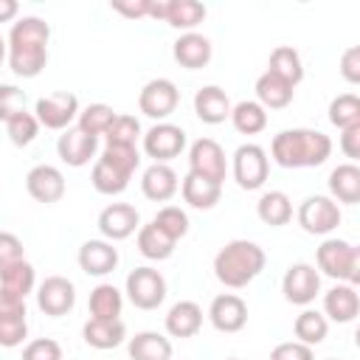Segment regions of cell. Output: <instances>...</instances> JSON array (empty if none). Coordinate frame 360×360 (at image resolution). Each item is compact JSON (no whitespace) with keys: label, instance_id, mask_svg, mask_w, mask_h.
Returning <instances> with one entry per match:
<instances>
[{"label":"cell","instance_id":"obj_38","mask_svg":"<svg viewBox=\"0 0 360 360\" xmlns=\"http://www.w3.org/2000/svg\"><path fill=\"white\" fill-rule=\"evenodd\" d=\"M329 121L338 129H346V127L360 124V98L354 93H340L338 98H332V104H329Z\"/></svg>","mask_w":360,"mask_h":360},{"label":"cell","instance_id":"obj_48","mask_svg":"<svg viewBox=\"0 0 360 360\" xmlns=\"http://www.w3.org/2000/svg\"><path fill=\"white\" fill-rule=\"evenodd\" d=\"M22 259H25V248H22V242H20L14 233L0 231V273H3L8 264L22 262Z\"/></svg>","mask_w":360,"mask_h":360},{"label":"cell","instance_id":"obj_4","mask_svg":"<svg viewBox=\"0 0 360 360\" xmlns=\"http://www.w3.org/2000/svg\"><path fill=\"white\" fill-rule=\"evenodd\" d=\"M270 174V158L259 143H242L233 152V180L245 191H256L264 186Z\"/></svg>","mask_w":360,"mask_h":360},{"label":"cell","instance_id":"obj_15","mask_svg":"<svg viewBox=\"0 0 360 360\" xmlns=\"http://www.w3.org/2000/svg\"><path fill=\"white\" fill-rule=\"evenodd\" d=\"M138 225H141V217H138L135 205H127V202H112L98 214V231L110 242H121V239L132 236Z\"/></svg>","mask_w":360,"mask_h":360},{"label":"cell","instance_id":"obj_30","mask_svg":"<svg viewBox=\"0 0 360 360\" xmlns=\"http://www.w3.org/2000/svg\"><path fill=\"white\" fill-rule=\"evenodd\" d=\"M132 360H172V343L160 332H138L129 340Z\"/></svg>","mask_w":360,"mask_h":360},{"label":"cell","instance_id":"obj_36","mask_svg":"<svg viewBox=\"0 0 360 360\" xmlns=\"http://www.w3.org/2000/svg\"><path fill=\"white\" fill-rule=\"evenodd\" d=\"M34 281H37L34 264L25 262V259L8 264V267L0 273V287L8 290V292H14V295H20V298H25V295L34 290Z\"/></svg>","mask_w":360,"mask_h":360},{"label":"cell","instance_id":"obj_37","mask_svg":"<svg viewBox=\"0 0 360 360\" xmlns=\"http://www.w3.org/2000/svg\"><path fill=\"white\" fill-rule=\"evenodd\" d=\"M292 332H295L298 343H304V346H318V343H323V338H326V332H329V323H326V318H323L321 312L304 309V312L295 318Z\"/></svg>","mask_w":360,"mask_h":360},{"label":"cell","instance_id":"obj_12","mask_svg":"<svg viewBox=\"0 0 360 360\" xmlns=\"http://www.w3.org/2000/svg\"><path fill=\"white\" fill-rule=\"evenodd\" d=\"M73 304H76V290L73 281H68L65 276H48L37 290V307L51 318L68 315Z\"/></svg>","mask_w":360,"mask_h":360},{"label":"cell","instance_id":"obj_24","mask_svg":"<svg viewBox=\"0 0 360 360\" xmlns=\"http://www.w3.org/2000/svg\"><path fill=\"white\" fill-rule=\"evenodd\" d=\"M82 338H84L87 346L104 352V349H115V346L124 343L127 326L121 323V318H118V321H96V318H90V321L82 326Z\"/></svg>","mask_w":360,"mask_h":360},{"label":"cell","instance_id":"obj_14","mask_svg":"<svg viewBox=\"0 0 360 360\" xmlns=\"http://www.w3.org/2000/svg\"><path fill=\"white\" fill-rule=\"evenodd\" d=\"M208 318H211L217 332L233 335V332L245 329V323H248V304L239 295H233V292H222V295H217L211 301Z\"/></svg>","mask_w":360,"mask_h":360},{"label":"cell","instance_id":"obj_2","mask_svg":"<svg viewBox=\"0 0 360 360\" xmlns=\"http://www.w3.org/2000/svg\"><path fill=\"white\" fill-rule=\"evenodd\" d=\"M264 262H267L264 259V250L256 242L233 239V242H228L214 256V273H217V278L225 287L239 290V287H248L264 270Z\"/></svg>","mask_w":360,"mask_h":360},{"label":"cell","instance_id":"obj_44","mask_svg":"<svg viewBox=\"0 0 360 360\" xmlns=\"http://www.w3.org/2000/svg\"><path fill=\"white\" fill-rule=\"evenodd\" d=\"M107 143H118V146H135L138 135H141V124L135 115H115V121L110 124V129L104 132Z\"/></svg>","mask_w":360,"mask_h":360},{"label":"cell","instance_id":"obj_42","mask_svg":"<svg viewBox=\"0 0 360 360\" xmlns=\"http://www.w3.org/2000/svg\"><path fill=\"white\" fill-rule=\"evenodd\" d=\"M90 180H93V188H96L98 194H121V191L129 186V177L121 174V172H115V169L107 166L104 160H96Z\"/></svg>","mask_w":360,"mask_h":360},{"label":"cell","instance_id":"obj_7","mask_svg":"<svg viewBox=\"0 0 360 360\" xmlns=\"http://www.w3.org/2000/svg\"><path fill=\"white\" fill-rule=\"evenodd\" d=\"M180 104V90L174 87V82L169 79H152L143 84L141 96H138V107L143 115L155 118V121H163L169 118Z\"/></svg>","mask_w":360,"mask_h":360},{"label":"cell","instance_id":"obj_26","mask_svg":"<svg viewBox=\"0 0 360 360\" xmlns=\"http://www.w3.org/2000/svg\"><path fill=\"white\" fill-rule=\"evenodd\" d=\"M329 194L338 202H360V169L354 163H340L329 174Z\"/></svg>","mask_w":360,"mask_h":360},{"label":"cell","instance_id":"obj_6","mask_svg":"<svg viewBox=\"0 0 360 360\" xmlns=\"http://www.w3.org/2000/svg\"><path fill=\"white\" fill-rule=\"evenodd\" d=\"M298 225L307 231V233H332L338 225H340V208L332 197H323V194H312L301 202L298 208Z\"/></svg>","mask_w":360,"mask_h":360},{"label":"cell","instance_id":"obj_18","mask_svg":"<svg viewBox=\"0 0 360 360\" xmlns=\"http://www.w3.org/2000/svg\"><path fill=\"white\" fill-rule=\"evenodd\" d=\"M172 53H174V62H177L180 68H186V70H200V68H205V65L211 62V42H208V37L188 31V34H180V37L174 39Z\"/></svg>","mask_w":360,"mask_h":360},{"label":"cell","instance_id":"obj_3","mask_svg":"<svg viewBox=\"0 0 360 360\" xmlns=\"http://www.w3.org/2000/svg\"><path fill=\"white\" fill-rule=\"evenodd\" d=\"M318 267L332 276V278H343L346 284H357L360 281V253L354 245H349L346 239H326L318 248Z\"/></svg>","mask_w":360,"mask_h":360},{"label":"cell","instance_id":"obj_22","mask_svg":"<svg viewBox=\"0 0 360 360\" xmlns=\"http://www.w3.org/2000/svg\"><path fill=\"white\" fill-rule=\"evenodd\" d=\"M180 191H183V200H186L191 208L208 211V208H214V205L219 202V197H222V183H214V180H208V177H200V174H191V172H188V174L183 177Z\"/></svg>","mask_w":360,"mask_h":360},{"label":"cell","instance_id":"obj_49","mask_svg":"<svg viewBox=\"0 0 360 360\" xmlns=\"http://www.w3.org/2000/svg\"><path fill=\"white\" fill-rule=\"evenodd\" d=\"M270 360H315V354H312V346H304L298 340H287L270 352Z\"/></svg>","mask_w":360,"mask_h":360},{"label":"cell","instance_id":"obj_54","mask_svg":"<svg viewBox=\"0 0 360 360\" xmlns=\"http://www.w3.org/2000/svg\"><path fill=\"white\" fill-rule=\"evenodd\" d=\"M17 11H20L17 0H0V22L14 20V17H17Z\"/></svg>","mask_w":360,"mask_h":360},{"label":"cell","instance_id":"obj_34","mask_svg":"<svg viewBox=\"0 0 360 360\" xmlns=\"http://www.w3.org/2000/svg\"><path fill=\"white\" fill-rule=\"evenodd\" d=\"M48 62V48H8V65L17 76L34 79Z\"/></svg>","mask_w":360,"mask_h":360},{"label":"cell","instance_id":"obj_56","mask_svg":"<svg viewBox=\"0 0 360 360\" xmlns=\"http://www.w3.org/2000/svg\"><path fill=\"white\" fill-rule=\"evenodd\" d=\"M3 59H6V39L0 37V62H3Z\"/></svg>","mask_w":360,"mask_h":360},{"label":"cell","instance_id":"obj_35","mask_svg":"<svg viewBox=\"0 0 360 360\" xmlns=\"http://www.w3.org/2000/svg\"><path fill=\"white\" fill-rule=\"evenodd\" d=\"M231 121L236 127V132L242 135H259L267 127V112L259 101H239L236 107H231Z\"/></svg>","mask_w":360,"mask_h":360},{"label":"cell","instance_id":"obj_40","mask_svg":"<svg viewBox=\"0 0 360 360\" xmlns=\"http://www.w3.org/2000/svg\"><path fill=\"white\" fill-rule=\"evenodd\" d=\"M6 132H8V141L14 146H28L39 132V121H37L34 112L22 110V112H17V115H11L6 121Z\"/></svg>","mask_w":360,"mask_h":360},{"label":"cell","instance_id":"obj_10","mask_svg":"<svg viewBox=\"0 0 360 360\" xmlns=\"http://www.w3.org/2000/svg\"><path fill=\"white\" fill-rule=\"evenodd\" d=\"M281 290H284V298L290 304L304 307L321 292V276H318V270L312 264L295 262V264L287 267V273L281 278Z\"/></svg>","mask_w":360,"mask_h":360},{"label":"cell","instance_id":"obj_19","mask_svg":"<svg viewBox=\"0 0 360 360\" xmlns=\"http://www.w3.org/2000/svg\"><path fill=\"white\" fill-rule=\"evenodd\" d=\"M177 188H180L177 174H174V169L166 166V163H152V166L143 172V177H141V191H143V197L152 200V202H166V200H172V197L177 194Z\"/></svg>","mask_w":360,"mask_h":360},{"label":"cell","instance_id":"obj_57","mask_svg":"<svg viewBox=\"0 0 360 360\" xmlns=\"http://www.w3.org/2000/svg\"><path fill=\"white\" fill-rule=\"evenodd\" d=\"M228 360H239V357H228Z\"/></svg>","mask_w":360,"mask_h":360},{"label":"cell","instance_id":"obj_17","mask_svg":"<svg viewBox=\"0 0 360 360\" xmlns=\"http://www.w3.org/2000/svg\"><path fill=\"white\" fill-rule=\"evenodd\" d=\"M118 264V250L107 239H90L79 248V267L87 276H107Z\"/></svg>","mask_w":360,"mask_h":360},{"label":"cell","instance_id":"obj_27","mask_svg":"<svg viewBox=\"0 0 360 360\" xmlns=\"http://www.w3.org/2000/svg\"><path fill=\"white\" fill-rule=\"evenodd\" d=\"M292 87L284 82V79H278L276 73H270V70H264L259 79H256V98H259V104L267 110H284L290 101H292Z\"/></svg>","mask_w":360,"mask_h":360},{"label":"cell","instance_id":"obj_8","mask_svg":"<svg viewBox=\"0 0 360 360\" xmlns=\"http://www.w3.org/2000/svg\"><path fill=\"white\" fill-rule=\"evenodd\" d=\"M37 121L48 129H68L70 121L79 115V98L68 90L59 93H48L37 101Z\"/></svg>","mask_w":360,"mask_h":360},{"label":"cell","instance_id":"obj_29","mask_svg":"<svg viewBox=\"0 0 360 360\" xmlns=\"http://www.w3.org/2000/svg\"><path fill=\"white\" fill-rule=\"evenodd\" d=\"M174 239L172 236H166L155 222H149V225H141V231H138V250H141V256H146V259H152V262H163V259H169L172 253H174Z\"/></svg>","mask_w":360,"mask_h":360},{"label":"cell","instance_id":"obj_28","mask_svg":"<svg viewBox=\"0 0 360 360\" xmlns=\"http://www.w3.org/2000/svg\"><path fill=\"white\" fill-rule=\"evenodd\" d=\"M256 214L264 225L270 228H281L292 219V202L284 191H267L262 194V200L256 202Z\"/></svg>","mask_w":360,"mask_h":360},{"label":"cell","instance_id":"obj_46","mask_svg":"<svg viewBox=\"0 0 360 360\" xmlns=\"http://www.w3.org/2000/svg\"><path fill=\"white\" fill-rule=\"evenodd\" d=\"M22 110H25V93L14 84H0V121H8Z\"/></svg>","mask_w":360,"mask_h":360},{"label":"cell","instance_id":"obj_33","mask_svg":"<svg viewBox=\"0 0 360 360\" xmlns=\"http://www.w3.org/2000/svg\"><path fill=\"white\" fill-rule=\"evenodd\" d=\"M205 20V6L197 0H169V11H166V22L177 31H191L194 25H200Z\"/></svg>","mask_w":360,"mask_h":360},{"label":"cell","instance_id":"obj_32","mask_svg":"<svg viewBox=\"0 0 360 360\" xmlns=\"http://www.w3.org/2000/svg\"><path fill=\"white\" fill-rule=\"evenodd\" d=\"M270 73H276L278 79H284L290 87H295L301 79H304V65H301V56L295 48L290 45H278L273 53H270Z\"/></svg>","mask_w":360,"mask_h":360},{"label":"cell","instance_id":"obj_25","mask_svg":"<svg viewBox=\"0 0 360 360\" xmlns=\"http://www.w3.org/2000/svg\"><path fill=\"white\" fill-rule=\"evenodd\" d=\"M51 28L39 17H22L11 25L8 34V48H48Z\"/></svg>","mask_w":360,"mask_h":360},{"label":"cell","instance_id":"obj_58","mask_svg":"<svg viewBox=\"0 0 360 360\" xmlns=\"http://www.w3.org/2000/svg\"><path fill=\"white\" fill-rule=\"evenodd\" d=\"M332 360H340V357H332Z\"/></svg>","mask_w":360,"mask_h":360},{"label":"cell","instance_id":"obj_16","mask_svg":"<svg viewBox=\"0 0 360 360\" xmlns=\"http://www.w3.org/2000/svg\"><path fill=\"white\" fill-rule=\"evenodd\" d=\"M96 146H98V138L82 132L79 127H73V129L68 127V129L59 135V141H56V152H59L62 163H68V166H73V169L87 166L90 158L96 155Z\"/></svg>","mask_w":360,"mask_h":360},{"label":"cell","instance_id":"obj_20","mask_svg":"<svg viewBox=\"0 0 360 360\" xmlns=\"http://www.w3.org/2000/svg\"><path fill=\"white\" fill-rule=\"evenodd\" d=\"M194 112L202 124H222L225 118H231V101L222 87L205 84L194 96Z\"/></svg>","mask_w":360,"mask_h":360},{"label":"cell","instance_id":"obj_43","mask_svg":"<svg viewBox=\"0 0 360 360\" xmlns=\"http://www.w3.org/2000/svg\"><path fill=\"white\" fill-rule=\"evenodd\" d=\"M152 222H155L166 236H172L174 242L183 239V236L188 233V217H186V211L177 208V205H166V208H160V211L155 214Z\"/></svg>","mask_w":360,"mask_h":360},{"label":"cell","instance_id":"obj_41","mask_svg":"<svg viewBox=\"0 0 360 360\" xmlns=\"http://www.w3.org/2000/svg\"><path fill=\"white\" fill-rule=\"evenodd\" d=\"M98 160H104V163H107V166H112L115 172H121V174L132 177V172H135V169H138V163H141V155H138V149H135V146L107 143Z\"/></svg>","mask_w":360,"mask_h":360},{"label":"cell","instance_id":"obj_53","mask_svg":"<svg viewBox=\"0 0 360 360\" xmlns=\"http://www.w3.org/2000/svg\"><path fill=\"white\" fill-rule=\"evenodd\" d=\"M112 11L124 14V17H149V0H135V3H112Z\"/></svg>","mask_w":360,"mask_h":360},{"label":"cell","instance_id":"obj_39","mask_svg":"<svg viewBox=\"0 0 360 360\" xmlns=\"http://www.w3.org/2000/svg\"><path fill=\"white\" fill-rule=\"evenodd\" d=\"M112 121H115V112L107 104H90V107H84L79 112V129L87 132V135H93V138L104 135Z\"/></svg>","mask_w":360,"mask_h":360},{"label":"cell","instance_id":"obj_45","mask_svg":"<svg viewBox=\"0 0 360 360\" xmlns=\"http://www.w3.org/2000/svg\"><path fill=\"white\" fill-rule=\"evenodd\" d=\"M28 338V323L25 318H0V346L14 349Z\"/></svg>","mask_w":360,"mask_h":360},{"label":"cell","instance_id":"obj_52","mask_svg":"<svg viewBox=\"0 0 360 360\" xmlns=\"http://www.w3.org/2000/svg\"><path fill=\"white\" fill-rule=\"evenodd\" d=\"M340 152L346 158H352V160L360 158V124L340 129Z\"/></svg>","mask_w":360,"mask_h":360},{"label":"cell","instance_id":"obj_11","mask_svg":"<svg viewBox=\"0 0 360 360\" xmlns=\"http://www.w3.org/2000/svg\"><path fill=\"white\" fill-rule=\"evenodd\" d=\"M188 172L214 183L225 180V152L214 138H200L188 149Z\"/></svg>","mask_w":360,"mask_h":360},{"label":"cell","instance_id":"obj_51","mask_svg":"<svg viewBox=\"0 0 360 360\" xmlns=\"http://www.w3.org/2000/svg\"><path fill=\"white\" fill-rule=\"evenodd\" d=\"M0 318H25V298L0 287Z\"/></svg>","mask_w":360,"mask_h":360},{"label":"cell","instance_id":"obj_23","mask_svg":"<svg viewBox=\"0 0 360 360\" xmlns=\"http://www.w3.org/2000/svg\"><path fill=\"white\" fill-rule=\"evenodd\" d=\"M202 326V309L194 301H177L166 315V332L172 338H194Z\"/></svg>","mask_w":360,"mask_h":360},{"label":"cell","instance_id":"obj_50","mask_svg":"<svg viewBox=\"0 0 360 360\" xmlns=\"http://www.w3.org/2000/svg\"><path fill=\"white\" fill-rule=\"evenodd\" d=\"M340 73H343V79L349 84H357L360 82V48L357 45H352V48L343 51V56H340Z\"/></svg>","mask_w":360,"mask_h":360},{"label":"cell","instance_id":"obj_13","mask_svg":"<svg viewBox=\"0 0 360 360\" xmlns=\"http://www.w3.org/2000/svg\"><path fill=\"white\" fill-rule=\"evenodd\" d=\"M25 188L37 202H59L65 197V174L51 163H39L25 174Z\"/></svg>","mask_w":360,"mask_h":360},{"label":"cell","instance_id":"obj_55","mask_svg":"<svg viewBox=\"0 0 360 360\" xmlns=\"http://www.w3.org/2000/svg\"><path fill=\"white\" fill-rule=\"evenodd\" d=\"M166 11H169V0H158V3L149 0V17H155V20H166Z\"/></svg>","mask_w":360,"mask_h":360},{"label":"cell","instance_id":"obj_5","mask_svg":"<svg viewBox=\"0 0 360 360\" xmlns=\"http://www.w3.org/2000/svg\"><path fill=\"white\" fill-rule=\"evenodd\" d=\"M127 295L138 309H158L166 298V278L155 267H135L127 276Z\"/></svg>","mask_w":360,"mask_h":360},{"label":"cell","instance_id":"obj_31","mask_svg":"<svg viewBox=\"0 0 360 360\" xmlns=\"http://www.w3.org/2000/svg\"><path fill=\"white\" fill-rule=\"evenodd\" d=\"M90 318L96 321H118L121 315V307H124V298L118 292V287L112 284H98L93 292H90Z\"/></svg>","mask_w":360,"mask_h":360},{"label":"cell","instance_id":"obj_1","mask_svg":"<svg viewBox=\"0 0 360 360\" xmlns=\"http://www.w3.org/2000/svg\"><path fill=\"white\" fill-rule=\"evenodd\" d=\"M270 155L284 169L321 166L332 155V141L318 129H284L273 138Z\"/></svg>","mask_w":360,"mask_h":360},{"label":"cell","instance_id":"obj_21","mask_svg":"<svg viewBox=\"0 0 360 360\" xmlns=\"http://www.w3.org/2000/svg\"><path fill=\"white\" fill-rule=\"evenodd\" d=\"M323 312L335 323H349L360 312V295L352 284H338L323 295Z\"/></svg>","mask_w":360,"mask_h":360},{"label":"cell","instance_id":"obj_9","mask_svg":"<svg viewBox=\"0 0 360 360\" xmlns=\"http://www.w3.org/2000/svg\"><path fill=\"white\" fill-rule=\"evenodd\" d=\"M186 149V132L174 124H155L146 135H143V152L155 160V163H169L174 160L180 152Z\"/></svg>","mask_w":360,"mask_h":360},{"label":"cell","instance_id":"obj_47","mask_svg":"<svg viewBox=\"0 0 360 360\" xmlns=\"http://www.w3.org/2000/svg\"><path fill=\"white\" fill-rule=\"evenodd\" d=\"M22 360H62V346L56 340H51V338L31 340L22 349Z\"/></svg>","mask_w":360,"mask_h":360}]
</instances>
